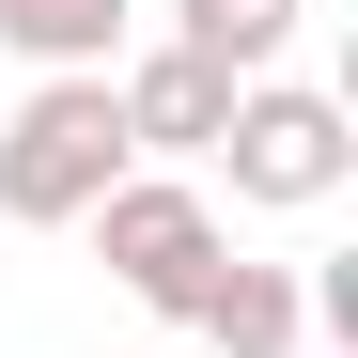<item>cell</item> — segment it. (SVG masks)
Wrapping results in <instances>:
<instances>
[{
    "instance_id": "obj_1",
    "label": "cell",
    "mask_w": 358,
    "mask_h": 358,
    "mask_svg": "<svg viewBox=\"0 0 358 358\" xmlns=\"http://www.w3.org/2000/svg\"><path fill=\"white\" fill-rule=\"evenodd\" d=\"M125 109H109V78H31L16 125H0V218L16 234H78L109 187H125Z\"/></svg>"
},
{
    "instance_id": "obj_7",
    "label": "cell",
    "mask_w": 358,
    "mask_h": 358,
    "mask_svg": "<svg viewBox=\"0 0 358 358\" xmlns=\"http://www.w3.org/2000/svg\"><path fill=\"white\" fill-rule=\"evenodd\" d=\"M156 47H187V63H218L234 94L280 78V47H296V0H171V31Z\"/></svg>"
},
{
    "instance_id": "obj_2",
    "label": "cell",
    "mask_w": 358,
    "mask_h": 358,
    "mask_svg": "<svg viewBox=\"0 0 358 358\" xmlns=\"http://www.w3.org/2000/svg\"><path fill=\"white\" fill-rule=\"evenodd\" d=\"M78 234L109 250V280H125L141 312H171V327H187L203 296H218V265H234V234H218V203L187 187V171H125V187H109Z\"/></svg>"
},
{
    "instance_id": "obj_4",
    "label": "cell",
    "mask_w": 358,
    "mask_h": 358,
    "mask_svg": "<svg viewBox=\"0 0 358 358\" xmlns=\"http://www.w3.org/2000/svg\"><path fill=\"white\" fill-rule=\"evenodd\" d=\"M109 109H125V156H218L234 78L187 63V47H141V63H109Z\"/></svg>"
},
{
    "instance_id": "obj_5",
    "label": "cell",
    "mask_w": 358,
    "mask_h": 358,
    "mask_svg": "<svg viewBox=\"0 0 358 358\" xmlns=\"http://www.w3.org/2000/svg\"><path fill=\"white\" fill-rule=\"evenodd\" d=\"M125 16L141 0H0V47H16L31 78H109L125 63Z\"/></svg>"
},
{
    "instance_id": "obj_3",
    "label": "cell",
    "mask_w": 358,
    "mask_h": 358,
    "mask_svg": "<svg viewBox=\"0 0 358 358\" xmlns=\"http://www.w3.org/2000/svg\"><path fill=\"white\" fill-rule=\"evenodd\" d=\"M218 171H234V203H343L358 109L312 94V78H250V94H234V125H218Z\"/></svg>"
},
{
    "instance_id": "obj_6",
    "label": "cell",
    "mask_w": 358,
    "mask_h": 358,
    "mask_svg": "<svg viewBox=\"0 0 358 358\" xmlns=\"http://www.w3.org/2000/svg\"><path fill=\"white\" fill-rule=\"evenodd\" d=\"M187 327H203L218 358H296V343H312V312H296V265H250V250L218 265V296H203Z\"/></svg>"
}]
</instances>
